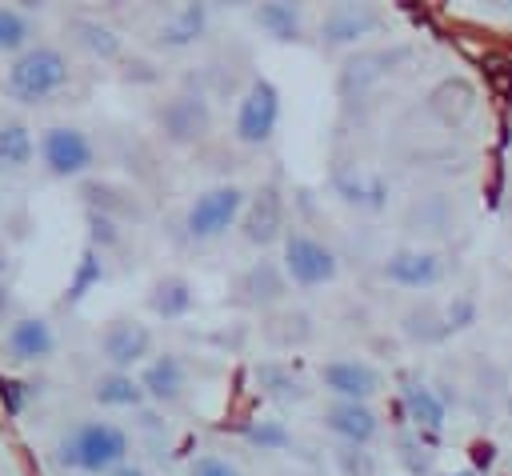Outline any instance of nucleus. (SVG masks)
I'll return each instance as SVG.
<instances>
[{"label":"nucleus","mask_w":512,"mask_h":476,"mask_svg":"<svg viewBox=\"0 0 512 476\" xmlns=\"http://www.w3.org/2000/svg\"><path fill=\"white\" fill-rule=\"evenodd\" d=\"M380 20H384V16H380L372 4H336V8H328L324 20H320V40H324V44H356V40H364L368 32H376Z\"/></svg>","instance_id":"obj_14"},{"label":"nucleus","mask_w":512,"mask_h":476,"mask_svg":"<svg viewBox=\"0 0 512 476\" xmlns=\"http://www.w3.org/2000/svg\"><path fill=\"white\" fill-rule=\"evenodd\" d=\"M128 432L112 420H80L76 428H68L56 448H52V460L60 468H72V472H84V476H112L128 464Z\"/></svg>","instance_id":"obj_1"},{"label":"nucleus","mask_w":512,"mask_h":476,"mask_svg":"<svg viewBox=\"0 0 512 476\" xmlns=\"http://www.w3.org/2000/svg\"><path fill=\"white\" fill-rule=\"evenodd\" d=\"M76 32H80V44H84L92 56L112 60V56L120 52V36H116L108 24H100V20H76Z\"/></svg>","instance_id":"obj_24"},{"label":"nucleus","mask_w":512,"mask_h":476,"mask_svg":"<svg viewBox=\"0 0 512 476\" xmlns=\"http://www.w3.org/2000/svg\"><path fill=\"white\" fill-rule=\"evenodd\" d=\"M160 128H164V136H168L172 144H196V140H204L208 128H212V108H208L204 96L180 92V96H172V100L160 108Z\"/></svg>","instance_id":"obj_11"},{"label":"nucleus","mask_w":512,"mask_h":476,"mask_svg":"<svg viewBox=\"0 0 512 476\" xmlns=\"http://www.w3.org/2000/svg\"><path fill=\"white\" fill-rule=\"evenodd\" d=\"M100 356L108 360L112 372H132L144 368L152 356V328L136 316H116L100 332Z\"/></svg>","instance_id":"obj_7"},{"label":"nucleus","mask_w":512,"mask_h":476,"mask_svg":"<svg viewBox=\"0 0 512 476\" xmlns=\"http://www.w3.org/2000/svg\"><path fill=\"white\" fill-rule=\"evenodd\" d=\"M436 476H484V472H476V468H460V472H436Z\"/></svg>","instance_id":"obj_31"},{"label":"nucleus","mask_w":512,"mask_h":476,"mask_svg":"<svg viewBox=\"0 0 512 476\" xmlns=\"http://www.w3.org/2000/svg\"><path fill=\"white\" fill-rule=\"evenodd\" d=\"M276 124H280V88H276L268 76H256V80L244 88L240 104H236L232 136H236L240 144H248V148H260V144L272 140Z\"/></svg>","instance_id":"obj_6"},{"label":"nucleus","mask_w":512,"mask_h":476,"mask_svg":"<svg viewBox=\"0 0 512 476\" xmlns=\"http://www.w3.org/2000/svg\"><path fill=\"white\" fill-rule=\"evenodd\" d=\"M32 48V20L24 8H0V52L8 56H20Z\"/></svg>","instance_id":"obj_23"},{"label":"nucleus","mask_w":512,"mask_h":476,"mask_svg":"<svg viewBox=\"0 0 512 476\" xmlns=\"http://www.w3.org/2000/svg\"><path fill=\"white\" fill-rule=\"evenodd\" d=\"M112 476H148V472H144L140 464H124V468H120V472H112Z\"/></svg>","instance_id":"obj_30"},{"label":"nucleus","mask_w":512,"mask_h":476,"mask_svg":"<svg viewBox=\"0 0 512 476\" xmlns=\"http://www.w3.org/2000/svg\"><path fill=\"white\" fill-rule=\"evenodd\" d=\"M240 292L248 304H276L284 292H288V276L280 264L272 260H256L244 276H240Z\"/></svg>","instance_id":"obj_20"},{"label":"nucleus","mask_w":512,"mask_h":476,"mask_svg":"<svg viewBox=\"0 0 512 476\" xmlns=\"http://www.w3.org/2000/svg\"><path fill=\"white\" fill-rule=\"evenodd\" d=\"M244 440L256 444V448H264V452H280V448H288L292 436H288V428L280 420H256V424L244 428Z\"/></svg>","instance_id":"obj_26"},{"label":"nucleus","mask_w":512,"mask_h":476,"mask_svg":"<svg viewBox=\"0 0 512 476\" xmlns=\"http://www.w3.org/2000/svg\"><path fill=\"white\" fill-rule=\"evenodd\" d=\"M140 388L152 404H176L188 388V368L176 352H160L140 368Z\"/></svg>","instance_id":"obj_15"},{"label":"nucleus","mask_w":512,"mask_h":476,"mask_svg":"<svg viewBox=\"0 0 512 476\" xmlns=\"http://www.w3.org/2000/svg\"><path fill=\"white\" fill-rule=\"evenodd\" d=\"M244 240L248 244H272L276 236H288L284 232V196L276 184H264L248 196L244 204Z\"/></svg>","instance_id":"obj_12"},{"label":"nucleus","mask_w":512,"mask_h":476,"mask_svg":"<svg viewBox=\"0 0 512 476\" xmlns=\"http://www.w3.org/2000/svg\"><path fill=\"white\" fill-rule=\"evenodd\" d=\"M400 404H404V416L412 420V428H416V432L436 436V432L444 428V416H448L444 396H440L436 388H428L424 380L404 376V380H400Z\"/></svg>","instance_id":"obj_16"},{"label":"nucleus","mask_w":512,"mask_h":476,"mask_svg":"<svg viewBox=\"0 0 512 476\" xmlns=\"http://www.w3.org/2000/svg\"><path fill=\"white\" fill-rule=\"evenodd\" d=\"M280 268L288 276V284L296 288H324L336 280L340 264H336V252L316 240L312 232H288L284 236V252H280Z\"/></svg>","instance_id":"obj_5"},{"label":"nucleus","mask_w":512,"mask_h":476,"mask_svg":"<svg viewBox=\"0 0 512 476\" xmlns=\"http://www.w3.org/2000/svg\"><path fill=\"white\" fill-rule=\"evenodd\" d=\"M188 476H244L228 456H216V452H204L188 464Z\"/></svg>","instance_id":"obj_28"},{"label":"nucleus","mask_w":512,"mask_h":476,"mask_svg":"<svg viewBox=\"0 0 512 476\" xmlns=\"http://www.w3.org/2000/svg\"><path fill=\"white\" fill-rule=\"evenodd\" d=\"M36 156H40L44 172L56 180H76L96 164L92 140L72 124H48L36 140Z\"/></svg>","instance_id":"obj_4"},{"label":"nucleus","mask_w":512,"mask_h":476,"mask_svg":"<svg viewBox=\"0 0 512 476\" xmlns=\"http://www.w3.org/2000/svg\"><path fill=\"white\" fill-rule=\"evenodd\" d=\"M204 28H208V8L204 4H180L176 12H168L156 24V44L160 48H188L204 36Z\"/></svg>","instance_id":"obj_17"},{"label":"nucleus","mask_w":512,"mask_h":476,"mask_svg":"<svg viewBox=\"0 0 512 476\" xmlns=\"http://www.w3.org/2000/svg\"><path fill=\"white\" fill-rule=\"evenodd\" d=\"M72 80V68H68V56L52 44H32L28 52L12 56L8 72H4V92L16 100V104H44L52 100L64 84Z\"/></svg>","instance_id":"obj_2"},{"label":"nucleus","mask_w":512,"mask_h":476,"mask_svg":"<svg viewBox=\"0 0 512 476\" xmlns=\"http://www.w3.org/2000/svg\"><path fill=\"white\" fill-rule=\"evenodd\" d=\"M104 276V264H100V256H96V248H84L80 252V264H76V276H72V284H68V300H84L88 296V288L96 284Z\"/></svg>","instance_id":"obj_25"},{"label":"nucleus","mask_w":512,"mask_h":476,"mask_svg":"<svg viewBox=\"0 0 512 476\" xmlns=\"http://www.w3.org/2000/svg\"><path fill=\"white\" fill-rule=\"evenodd\" d=\"M252 20H256L272 40H300L304 12H300V4H260Z\"/></svg>","instance_id":"obj_22"},{"label":"nucleus","mask_w":512,"mask_h":476,"mask_svg":"<svg viewBox=\"0 0 512 476\" xmlns=\"http://www.w3.org/2000/svg\"><path fill=\"white\" fill-rule=\"evenodd\" d=\"M92 400L100 404V408H140L148 396H144V388H140V376H132V372H104V376H96L92 380Z\"/></svg>","instance_id":"obj_19"},{"label":"nucleus","mask_w":512,"mask_h":476,"mask_svg":"<svg viewBox=\"0 0 512 476\" xmlns=\"http://www.w3.org/2000/svg\"><path fill=\"white\" fill-rule=\"evenodd\" d=\"M4 268H8V248L0 244V272H4Z\"/></svg>","instance_id":"obj_32"},{"label":"nucleus","mask_w":512,"mask_h":476,"mask_svg":"<svg viewBox=\"0 0 512 476\" xmlns=\"http://www.w3.org/2000/svg\"><path fill=\"white\" fill-rule=\"evenodd\" d=\"M192 304H196V292H192V284L184 280V276H160L152 288H148V312L152 316H160V320H180V316H188L192 312Z\"/></svg>","instance_id":"obj_18"},{"label":"nucleus","mask_w":512,"mask_h":476,"mask_svg":"<svg viewBox=\"0 0 512 476\" xmlns=\"http://www.w3.org/2000/svg\"><path fill=\"white\" fill-rule=\"evenodd\" d=\"M36 156V140L28 124L20 120H0V164L4 168H28Z\"/></svg>","instance_id":"obj_21"},{"label":"nucleus","mask_w":512,"mask_h":476,"mask_svg":"<svg viewBox=\"0 0 512 476\" xmlns=\"http://www.w3.org/2000/svg\"><path fill=\"white\" fill-rule=\"evenodd\" d=\"M8 308H12V292H8V284L0 280V316H4Z\"/></svg>","instance_id":"obj_29"},{"label":"nucleus","mask_w":512,"mask_h":476,"mask_svg":"<svg viewBox=\"0 0 512 476\" xmlns=\"http://www.w3.org/2000/svg\"><path fill=\"white\" fill-rule=\"evenodd\" d=\"M248 192L240 184H212L204 192H196V200L184 212V232L192 240H220L240 216H244Z\"/></svg>","instance_id":"obj_3"},{"label":"nucleus","mask_w":512,"mask_h":476,"mask_svg":"<svg viewBox=\"0 0 512 476\" xmlns=\"http://www.w3.org/2000/svg\"><path fill=\"white\" fill-rule=\"evenodd\" d=\"M324 428H328L332 436H340L348 448H364V444L376 440L380 416H376L368 404H360V400H332V404L324 408Z\"/></svg>","instance_id":"obj_13"},{"label":"nucleus","mask_w":512,"mask_h":476,"mask_svg":"<svg viewBox=\"0 0 512 476\" xmlns=\"http://www.w3.org/2000/svg\"><path fill=\"white\" fill-rule=\"evenodd\" d=\"M56 352V332L44 316H20L8 324L4 340H0V356L8 364H40Z\"/></svg>","instance_id":"obj_9"},{"label":"nucleus","mask_w":512,"mask_h":476,"mask_svg":"<svg viewBox=\"0 0 512 476\" xmlns=\"http://www.w3.org/2000/svg\"><path fill=\"white\" fill-rule=\"evenodd\" d=\"M256 376H260V384H272L268 392H272V396H280V400H292V396H300V384H296V376H292L288 368H280V364H260V368H256Z\"/></svg>","instance_id":"obj_27"},{"label":"nucleus","mask_w":512,"mask_h":476,"mask_svg":"<svg viewBox=\"0 0 512 476\" xmlns=\"http://www.w3.org/2000/svg\"><path fill=\"white\" fill-rule=\"evenodd\" d=\"M380 276L396 288H408V292H424L432 284H440L444 276V260L432 252V248H396L384 256L380 264Z\"/></svg>","instance_id":"obj_8"},{"label":"nucleus","mask_w":512,"mask_h":476,"mask_svg":"<svg viewBox=\"0 0 512 476\" xmlns=\"http://www.w3.org/2000/svg\"><path fill=\"white\" fill-rule=\"evenodd\" d=\"M320 384H324V392H332V400H360V404H368L380 392L384 380H380V372L368 360L340 356V360H328L320 368Z\"/></svg>","instance_id":"obj_10"}]
</instances>
